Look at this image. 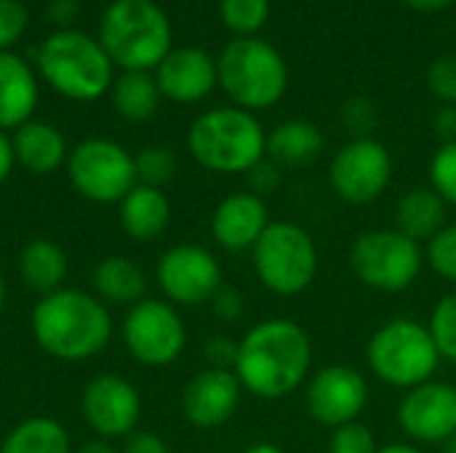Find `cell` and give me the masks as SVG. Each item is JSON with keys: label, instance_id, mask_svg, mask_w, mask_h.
Returning <instances> with one entry per match:
<instances>
[{"label": "cell", "instance_id": "1", "mask_svg": "<svg viewBox=\"0 0 456 453\" xmlns=\"http://www.w3.org/2000/svg\"><path fill=\"white\" fill-rule=\"evenodd\" d=\"M235 376L246 392L262 400L294 395L313 371V339L291 318H270L238 342Z\"/></svg>", "mask_w": 456, "mask_h": 453}, {"label": "cell", "instance_id": "2", "mask_svg": "<svg viewBox=\"0 0 456 453\" xmlns=\"http://www.w3.org/2000/svg\"><path fill=\"white\" fill-rule=\"evenodd\" d=\"M29 323L40 350L59 360L94 358L112 336V318L104 302L77 288H59L43 296Z\"/></svg>", "mask_w": 456, "mask_h": 453}, {"label": "cell", "instance_id": "3", "mask_svg": "<svg viewBox=\"0 0 456 453\" xmlns=\"http://www.w3.org/2000/svg\"><path fill=\"white\" fill-rule=\"evenodd\" d=\"M99 43L112 64L147 72L171 53V24L152 0H115L102 16Z\"/></svg>", "mask_w": 456, "mask_h": 453}, {"label": "cell", "instance_id": "4", "mask_svg": "<svg viewBox=\"0 0 456 453\" xmlns=\"http://www.w3.org/2000/svg\"><path fill=\"white\" fill-rule=\"evenodd\" d=\"M187 144L192 158L214 174H248L265 160L267 133L248 109L219 107L192 123Z\"/></svg>", "mask_w": 456, "mask_h": 453}, {"label": "cell", "instance_id": "5", "mask_svg": "<svg viewBox=\"0 0 456 453\" xmlns=\"http://www.w3.org/2000/svg\"><path fill=\"white\" fill-rule=\"evenodd\" d=\"M441 360L430 328L414 318H393L382 323L366 344V366L371 374L406 392L430 382Z\"/></svg>", "mask_w": 456, "mask_h": 453}, {"label": "cell", "instance_id": "6", "mask_svg": "<svg viewBox=\"0 0 456 453\" xmlns=\"http://www.w3.org/2000/svg\"><path fill=\"white\" fill-rule=\"evenodd\" d=\"M224 93L240 109H270L289 88V67L275 45L259 37H235L216 59Z\"/></svg>", "mask_w": 456, "mask_h": 453}, {"label": "cell", "instance_id": "7", "mask_svg": "<svg viewBox=\"0 0 456 453\" xmlns=\"http://www.w3.org/2000/svg\"><path fill=\"white\" fill-rule=\"evenodd\" d=\"M37 67L56 93L75 101H94L112 83V61L102 43L77 29L53 32L37 51Z\"/></svg>", "mask_w": 456, "mask_h": 453}, {"label": "cell", "instance_id": "8", "mask_svg": "<svg viewBox=\"0 0 456 453\" xmlns=\"http://www.w3.org/2000/svg\"><path fill=\"white\" fill-rule=\"evenodd\" d=\"M256 280L275 296L305 294L318 275V246L297 222H270L251 248Z\"/></svg>", "mask_w": 456, "mask_h": 453}, {"label": "cell", "instance_id": "9", "mask_svg": "<svg viewBox=\"0 0 456 453\" xmlns=\"http://www.w3.org/2000/svg\"><path fill=\"white\" fill-rule=\"evenodd\" d=\"M347 264L355 280L366 288L379 294H401L417 283L425 267V251L395 227H379L366 230L353 240Z\"/></svg>", "mask_w": 456, "mask_h": 453}, {"label": "cell", "instance_id": "10", "mask_svg": "<svg viewBox=\"0 0 456 453\" xmlns=\"http://www.w3.org/2000/svg\"><path fill=\"white\" fill-rule=\"evenodd\" d=\"M72 187L91 203H120L136 187L134 158L110 139L80 142L67 160Z\"/></svg>", "mask_w": 456, "mask_h": 453}, {"label": "cell", "instance_id": "11", "mask_svg": "<svg viewBox=\"0 0 456 453\" xmlns=\"http://www.w3.org/2000/svg\"><path fill=\"white\" fill-rule=\"evenodd\" d=\"M393 182V158L374 136L350 139L329 166V184L347 206H369L385 195Z\"/></svg>", "mask_w": 456, "mask_h": 453}, {"label": "cell", "instance_id": "12", "mask_svg": "<svg viewBox=\"0 0 456 453\" xmlns=\"http://www.w3.org/2000/svg\"><path fill=\"white\" fill-rule=\"evenodd\" d=\"M123 342L134 360L160 368L174 363L187 344L182 315L168 302L142 299L123 320Z\"/></svg>", "mask_w": 456, "mask_h": 453}, {"label": "cell", "instance_id": "13", "mask_svg": "<svg viewBox=\"0 0 456 453\" xmlns=\"http://www.w3.org/2000/svg\"><path fill=\"white\" fill-rule=\"evenodd\" d=\"M158 286L168 302L179 307H200L222 288V264L208 248L182 243L160 256Z\"/></svg>", "mask_w": 456, "mask_h": 453}, {"label": "cell", "instance_id": "14", "mask_svg": "<svg viewBox=\"0 0 456 453\" xmlns=\"http://www.w3.org/2000/svg\"><path fill=\"white\" fill-rule=\"evenodd\" d=\"M369 403L366 376L345 363H331L307 379V414L323 427L358 422Z\"/></svg>", "mask_w": 456, "mask_h": 453}, {"label": "cell", "instance_id": "15", "mask_svg": "<svg viewBox=\"0 0 456 453\" xmlns=\"http://www.w3.org/2000/svg\"><path fill=\"white\" fill-rule=\"evenodd\" d=\"M398 425L414 443H446L456 435V387L425 382L409 390L398 406Z\"/></svg>", "mask_w": 456, "mask_h": 453}, {"label": "cell", "instance_id": "16", "mask_svg": "<svg viewBox=\"0 0 456 453\" xmlns=\"http://www.w3.org/2000/svg\"><path fill=\"white\" fill-rule=\"evenodd\" d=\"M80 411L86 425L99 438H126L134 433L142 417V400L136 387L115 374L96 376L88 382L80 398Z\"/></svg>", "mask_w": 456, "mask_h": 453}, {"label": "cell", "instance_id": "17", "mask_svg": "<svg viewBox=\"0 0 456 453\" xmlns=\"http://www.w3.org/2000/svg\"><path fill=\"white\" fill-rule=\"evenodd\" d=\"M243 387L235 371L206 368L195 374L182 392V414L198 430H214L232 419L238 411Z\"/></svg>", "mask_w": 456, "mask_h": 453}, {"label": "cell", "instance_id": "18", "mask_svg": "<svg viewBox=\"0 0 456 453\" xmlns=\"http://www.w3.org/2000/svg\"><path fill=\"white\" fill-rule=\"evenodd\" d=\"M267 227H270V208L265 198L254 192L227 195L214 208V216H211V235L216 246L232 254L251 251Z\"/></svg>", "mask_w": 456, "mask_h": 453}, {"label": "cell", "instance_id": "19", "mask_svg": "<svg viewBox=\"0 0 456 453\" xmlns=\"http://www.w3.org/2000/svg\"><path fill=\"white\" fill-rule=\"evenodd\" d=\"M155 83L166 99L195 104L206 99L219 83L216 61L203 48H176L158 64Z\"/></svg>", "mask_w": 456, "mask_h": 453}, {"label": "cell", "instance_id": "20", "mask_svg": "<svg viewBox=\"0 0 456 453\" xmlns=\"http://www.w3.org/2000/svg\"><path fill=\"white\" fill-rule=\"evenodd\" d=\"M37 107V80L24 59L0 51V131L19 128Z\"/></svg>", "mask_w": 456, "mask_h": 453}, {"label": "cell", "instance_id": "21", "mask_svg": "<svg viewBox=\"0 0 456 453\" xmlns=\"http://www.w3.org/2000/svg\"><path fill=\"white\" fill-rule=\"evenodd\" d=\"M323 131L310 120H286L267 133L265 158L278 168H305L323 155Z\"/></svg>", "mask_w": 456, "mask_h": 453}, {"label": "cell", "instance_id": "22", "mask_svg": "<svg viewBox=\"0 0 456 453\" xmlns=\"http://www.w3.org/2000/svg\"><path fill=\"white\" fill-rule=\"evenodd\" d=\"M446 224L449 206L433 187H414L395 206V230L419 246H428Z\"/></svg>", "mask_w": 456, "mask_h": 453}, {"label": "cell", "instance_id": "23", "mask_svg": "<svg viewBox=\"0 0 456 453\" xmlns=\"http://www.w3.org/2000/svg\"><path fill=\"white\" fill-rule=\"evenodd\" d=\"M171 222V203L158 187L136 184L120 200V224L136 243L158 240Z\"/></svg>", "mask_w": 456, "mask_h": 453}, {"label": "cell", "instance_id": "24", "mask_svg": "<svg viewBox=\"0 0 456 453\" xmlns=\"http://www.w3.org/2000/svg\"><path fill=\"white\" fill-rule=\"evenodd\" d=\"M16 160L32 174H53L67 160V142L59 128L40 120H27L11 139Z\"/></svg>", "mask_w": 456, "mask_h": 453}, {"label": "cell", "instance_id": "25", "mask_svg": "<svg viewBox=\"0 0 456 453\" xmlns=\"http://www.w3.org/2000/svg\"><path fill=\"white\" fill-rule=\"evenodd\" d=\"M19 275L24 280L27 288H32L35 294H53L61 288V280L67 275V256L64 251L51 243V240H32L21 248L19 254Z\"/></svg>", "mask_w": 456, "mask_h": 453}, {"label": "cell", "instance_id": "26", "mask_svg": "<svg viewBox=\"0 0 456 453\" xmlns=\"http://www.w3.org/2000/svg\"><path fill=\"white\" fill-rule=\"evenodd\" d=\"M94 288L102 302L110 304H139L147 291L144 272L123 256H110L94 270Z\"/></svg>", "mask_w": 456, "mask_h": 453}, {"label": "cell", "instance_id": "27", "mask_svg": "<svg viewBox=\"0 0 456 453\" xmlns=\"http://www.w3.org/2000/svg\"><path fill=\"white\" fill-rule=\"evenodd\" d=\"M160 88L152 75L147 72H123L112 88V107L123 120L142 123L158 112Z\"/></svg>", "mask_w": 456, "mask_h": 453}, {"label": "cell", "instance_id": "28", "mask_svg": "<svg viewBox=\"0 0 456 453\" xmlns=\"http://www.w3.org/2000/svg\"><path fill=\"white\" fill-rule=\"evenodd\" d=\"M0 453H72V443L56 419L35 417L5 435Z\"/></svg>", "mask_w": 456, "mask_h": 453}, {"label": "cell", "instance_id": "29", "mask_svg": "<svg viewBox=\"0 0 456 453\" xmlns=\"http://www.w3.org/2000/svg\"><path fill=\"white\" fill-rule=\"evenodd\" d=\"M222 21L240 37H251L270 19V0H222Z\"/></svg>", "mask_w": 456, "mask_h": 453}, {"label": "cell", "instance_id": "30", "mask_svg": "<svg viewBox=\"0 0 456 453\" xmlns=\"http://www.w3.org/2000/svg\"><path fill=\"white\" fill-rule=\"evenodd\" d=\"M428 328L436 339L441 358L456 363V288L441 296V302H436Z\"/></svg>", "mask_w": 456, "mask_h": 453}, {"label": "cell", "instance_id": "31", "mask_svg": "<svg viewBox=\"0 0 456 453\" xmlns=\"http://www.w3.org/2000/svg\"><path fill=\"white\" fill-rule=\"evenodd\" d=\"M134 168H136V184L160 190L163 184H168L174 179L176 158L166 147H147L134 158Z\"/></svg>", "mask_w": 456, "mask_h": 453}, {"label": "cell", "instance_id": "32", "mask_svg": "<svg viewBox=\"0 0 456 453\" xmlns=\"http://www.w3.org/2000/svg\"><path fill=\"white\" fill-rule=\"evenodd\" d=\"M425 262L430 270L444 278L446 283L456 286V222L446 224L428 246H425Z\"/></svg>", "mask_w": 456, "mask_h": 453}, {"label": "cell", "instance_id": "33", "mask_svg": "<svg viewBox=\"0 0 456 453\" xmlns=\"http://www.w3.org/2000/svg\"><path fill=\"white\" fill-rule=\"evenodd\" d=\"M430 187L446 200V206H456V142L441 144L428 168Z\"/></svg>", "mask_w": 456, "mask_h": 453}, {"label": "cell", "instance_id": "34", "mask_svg": "<svg viewBox=\"0 0 456 453\" xmlns=\"http://www.w3.org/2000/svg\"><path fill=\"white\" fill-rule=\"evenodd\" d=\"M377 438L374 433L361 425V422H350V425H342L337 430H331V438H329V451L326 453H377Z\"/></svg>", "mask_w": 456, "mask_h": 453}, {"label": "cell", "instance_id": "35", "mask_svg": "<svg viewBox=\"0 0 456 453\" xmlns=\"http://www.w3.org/2000/svg\"><path fill=\"white\" fill-rule=\"evenodd\" d=\"M428 88L444 104L456 107V56H441L428 69Z\"/></svg>", "mask_w": 456, "mask_h": 453}, {"label": "cell", "instance_id": "36", "mask_svg": "<svg viewBox=\"0 0 456 453\" xmlns=\"http://www.w3.org/2000/svg\"><path fill=\"white\" fill-rule=\"evenodd\" d=\"M342 123L347 131L355 133L353 139H363V136H371V131L377 125V112L366 99L355 96L342 107Z\"/></svg>", "mask_w": 456, "mask_h": 453}, {"label": "cell", "instance_id": "37", "mask_svg": "<svg viewBox=\"0 0 456 453\" xmlns=\"http://www.w3.org/2000/svg\"><path fill=\"white\" fill-rule=\"evenodd\" d=\"M27 27V11L19 0H0V51L19 40Z\"/></svg>", "mask_w": 456, "mask_h": 453}, {"label": "cell", "instance_id": "38", "mask_svg": "<svg viewBox=\"0 0 456 453\" xmlns=\"http://www.w3.org/2000/svg\"><path fill=\"white\" fill-rule=\"evenodd\" d=\"M248 184H251V192L259 195V198H267V195H275L283 184V168H278L273 160H259L251 171H248Z\"/></svg>", "mask_w": 456, "mask_h": 453}, {"label": "cell", "instance_id": "39", "mask_svg": "<svg viewBox=\"0 0 456 453\" xmlns=\"http://www.w3.org/2000/svg\"><path fill=\"white\" fill-rule=\"evenodd\" d=\"M203 355L208 360V368H227L232 371L235 368V360H238V342L230 339V336H211L203 347Z\"/></svg>", "mask_w": 456, "mask_h": 453}, {"label": "cell", "instance_id": "40", "mask_svg": "<svg viewBox=\"0 0 456 453\" xmlns=\"http://www.w3.org/2000/svg\"><path fill=\"white\" fill-rule=\"evenodd\" d=\"M208 304H211L214 315H216L219 320H224V323H235V320L243 315V310H246L243 294L235 291V288H230V286H222V288L214 294V299H211Z\"/></svg>", "mask_w": 456, "mask_h": 453}, {"label": "cell", "instance_id": "41", "mask_svg": "<svg viewBox=\"0 0 456 453\" xmlns=\"http://www.w3.org/2000/svg\"><path fill=\"white\" fill-rule=\"evenodd\" d=\"M126 453H171L166 441L152 435V433H136L128 438L126 443Z\"/></svg>", "mask_w": 456, "mask_h": 453}, {"label": "cell", "instance_id": "42", "mask_svg": "<svg viewBox=\"0 0 456 453\" xmlns=\"http://www.w3.org/2000/svg\"><path fill=\"white\" fill-rule=\"evenodd\" d=\"M433 131L441 136L444 144L456 142V107L454 104H446L438 109V115L433 117Z\"/></svg>", "mask_w": 456, "mask_h": 453}, {"label": "cell", "instance_id": "43", "mask_svg": "<svg viewBox=\"0 0 456 453\" xmlns=\"http://www.w3.org/2000/svg\"><path fill=\"white\" fill-rule=\"evenodd\" d=\"M48 16H51L53 24L67 29L77 19V0H53L51 8H48Z\"/></svg>", "mask_w": 456, "mask_h": 453}, {"label": "cell", "instance_id": "44", "mask_svg": "<svg viewBox=\"0 0 456 453\" xmlns=\"http://www.w3.org/2000/svg\"><path fill=\"white\" fill-rule=\"evenodd\" d=\"M16 163V155H13V144L11 139L0 131V184L11 176V168Z\"/></svg>", "mask_w": 456, "mask_h": 453}, {"label": "cell", "instance_id": "45", "mask_svg": "<svg viewBox=\"0 0 456 453\" xmlns=\"http://www.w3.org/2000/svg\"><path fill=\"white\" fill-rule=\"evenodd\" d=\"M409 8H414V11H422V13H433V11H444V8H449L454 0H403Z\"/></svg>", "mask_w": 456, "mask_h": 453}, {"label": "cell", "instance_id": "46", "mask_svg": "<svg viewBox=\"0 0 456 453\" xmlns=\"http://www.w3.org/2000/svg\"><path fill=\"white\" fill-rule=\"evenodd\" d=\"M377 453H425L419 446L414 443H387V446H379Z\"/></svg>", "mask_w": 456, "mask_h": 453}, {"label": "cell", "instance_id": "47", "mask_svg": "<svg viewBox=\"0 0 456 453\" xmlns=\"http://www.w3.org/2000/svg\"><path fill=\"white\" fill-rule=\"evenodd\" d=\"M72 453H118L107 441H91V443H86V446H80L77 451Z\"/></svg>", "mask_w": 456, "mask_h": 453}, {"label": "cell", "instance_id": "48", "mask_svg": "<svg viewBox=\"0 0 456 453\" xmlns=\"http://www.w3.org/2000/svg\"><path fill=\"white\" fill-rule=\"evenodd\" d=\"M240 453H286L281 446H275V443H254V446H248V449H243Z\"/></svg>", "mask_w": 456, "mask_h": 453}, {"label": "cell", "instance_id": "49", "mask_svg": "<svg viewBox=\"0 0 456 453\" xmlns=\"http://www.w3.org/2000/svg\"><path fill=\"white\" fill-rule=\"evenodd\" d=\"M3 304H5V280L0 275V312H3Z\"/></svg>", "mask_w": 456, "mask_h": 453}, {"label": "cell", "instance_id": "50", "mask_svg": "<svg viewBox=\"0 0 456 453\" xmlns=\"http://www.w3.org/2000/svg\"><path fill=\"white\" fill-rule=\"evenodd\" d=\"M446 453H456V435L452 441H446Z\"/></svg>", "mask_w": 456, "mask_h": 453}]
</instances>
